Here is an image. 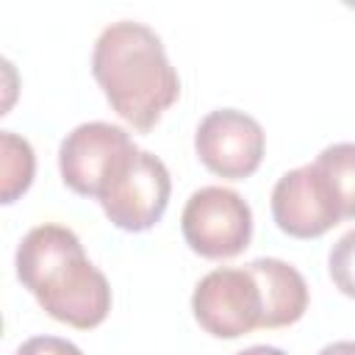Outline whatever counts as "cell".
Segmentation results:
<instances>
[{
    "instance_id": "obj_1",
    "label": "cell",
    "mask_w": 355,
    "mask_h": 355,
    "mask_svg": "<svg viewBox=\"0 0 355 355\" xmlns=\"http://www.w3.org/2000/svg\"><path fill=\"white\" fill-rule=\"evenodd\" d=\"M92 72L108 105L139 133L158 125L180 97V78L161 36L144 22L119 19L103 28L92 50Z\"/></svg>"
},
{
    "instance_id": "obj_2",
    "label": "cell",
    "mask_w": 355,
    "mask_h": 355,
    "mask_svg": "<svg viewBox=\"0 0 355 355\" xmlns=\"http://www.w3.org/2000/svg\"><path fill=\"white\" fill-rule=\"evenodd\" d=\"M14 263L19 283L55 322L78 330H92L105 322L111 311V286L69 227H31L17 247Z\"/></svg>"
},
{
    "instance_id": "obj_3",
    "label": "cell",
    "mask_w": 355,
    "mask_h": 355,
    "mask_svg": "<svg viewBox=\"0 0 355 355\" xmlns=\"http://www.w3.org/2000/svg\"><path fill=\"white\" fill-rule=\"evenodd\" d=\"M169 194L172 178L166 164L147 150L130 147L108 172L97 202L114 227L141 233L161 222Z\"/></svg>"
},
{
    "instance_id": "obj_4",
    "label": "cell",
    "mask_w": 355,
    "mask_h": 355,
    "mask_svg": "<svg viewBox=\"0 0 355 355\" xmlns=\"http://www.w3.org/2000/svg\"><path fill=\"white\" fill-rule=\"evenodd\" d=\"M186 244L211 261L233 258L252 239V211L247 200L227 186L197 189L180 214Z\"/></svg>"
},
{
    "instance_id": "obj_5",
    "label": "cell",
    "mask_w": 355,
    "mask_h": 355,
    "mask_svg": "<svg viewBox=\"0 0 355 355\" xmlns=\"http://www.w3.org/2000/svg\"><path fill=\"white\" fill-rule=\"evenodd\" d=\"M191 313L214 338H239L261 327L263 300L250 266H219L200 277L191 294Z\"/></svg>"
},
{
    "instance_id": "obj_6",
    "label": "cell",
    "mask_w": 355,
    "mask_h": 355,
    "mask_svg": "<svg viewBox=\"0 0 355 355\" xmlns=\"http://www.w3.org/2000/svg\"><path fill=\"white\" fill-rule=\"evenodd\" d=\"M194 150L202 166L214 175L244 180L263 161L266 133L255 116L239 108H216L197 125Z\"/></svg>"
},
{
    "instance_id": "obj_7",
    "label": "cell",
    "mask_w": 355,
    "mask_h": 355,
    "mask_svg": "<svg viewBox=\"0 0 355 355\" xmlns=\"http://www.w3.org/2000/svg\"><path fill=\"white\" fill-rule=\"evenodd\" d=\"M136 147L130 133L111 122H83L72 128L58 147V169L61 180L80 197L100 194L108 172L116 161Z\"/></svg>"
},
{
    "instance_id": "obj_8",
    "label": "cell",
    "mask_w": 355,
    "mask_h": 355,
    "mask_svg": "<svg viewBox=\"0 0 355 355\" xmlns=\"http://www.w3.org/2000/svg\"><path fill=\"white\" fill-rule=\"evenodd\" d=\"M272 216L275 225L294 239H319L341 222L338 205L316 164H302L275 183Z\"/></svg>"
},
{
    "instance_id": "obj_9",
    "label": "cell",
    "mask_w": 355,
    "mask_h": 355,
    "mask_svg": "<svg viewBox=\"0 0 355 355\" xmlns=\"http://www.w3.org/2000/svg\"><path fill=\"white\" fill-rule=\"evenodd\" d=\"M263 300L261 327H288L308 311V283L297 266L280 258H255L247 263Z\"/></svg>"
},
{
    "instance_id": "obj_10",
    "label": "cell",
    "mask_w": 355,
    "mask_h": 355,
    "mask_svg": "<svg viewBox=\"0 0 355 355\" xmlns=\"http://www.w3.org/2000/svg\"><path fill=\"white\" fill-rule=\"evenodd\" d=\"M313 164L322 172L341 219H355V141L324 147Z\"/></svg>"
},
{
    "instance_id": "obj_11",
    "label": "cell",
    "mask_w": 355,
    "mask_h": 355,
    "mask_svg": "<svg viewBox=\"0 0 355 355\" xmlns=\"http://www.w3.org/2000/svg\"><path fill=\"white\" fill-rule=\"evenodd\" d=\"M0 153H3V202L11 205L19 194H25L33 183V172H36V155L28 139L17 136L14 130H3L0 133Z\"/></svg>"
},
{
    "instance_id": "obj_12",
    "label": "cell",
    "mask_w": 355,
    "mask_h": 355,
    "mask_svg": "<svg viewBox=\"0 0 355 355\" xmlns=\"http://www.w3.org/2000/svg\"><path fill=\"white\" fill-rule=\"evenodd\" d=\"M327 272L333 286L355 300V227L347 230L327 255Z\"/></svg>"
},
{
    "instance_id": "obj_13",
    "label": "cell",
    "mask_w": 355,
    "mask_h": 355,
    "mask_svg": "<svg viewBox=\"0 0 355 355\" xmlns=\"http://www.w3.org/2000/svg\"><path fill=\"white\" fill-rule=\"evenodd\" d=\"M14 355H83L78 344L61 336H33L17 347Z\"/></svg>"
},
{
    "instance_id": "obj_14",
    "label": "cell",
    "mask_w": 355,
    "mask_h": 355,
    "mask_svg": "<svg viewBox=\"0 0 355 355\" xmlns=\"http://www.w3.org/2000/svg\"><path fill=\"white\" fill-rule=\"evenodd\" d=\"M316 355H355V341H333V344H324Z\"/></svg>"
},
{
    "instance_id": "obj_15",
    "label": "cell",
    "mask_w": 355,
    "mask_h": 355,
    "mask_svg": "<svg viewBox=\"0 0 355 355\" xmlns=\"http://www.w3.org/2000/svg\"><path fill=\"white\" fill-rule=\"evenodd\" d=\"M236 355H286L280 347H272V344H255V347H247Z\"/></svg>"
}]
</instances>
